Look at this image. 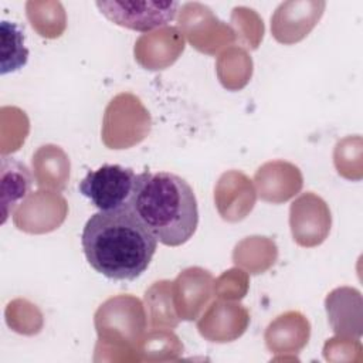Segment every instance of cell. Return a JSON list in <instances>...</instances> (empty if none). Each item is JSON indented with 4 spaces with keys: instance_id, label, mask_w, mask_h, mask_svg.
Returning <instances> with one entry per match:
<instances>
[{
    "instance_id": "4",
    "label": "cell",
    "mask_w": 363,
    "mask_h": 363,
    "mask_svg": "<svg viewBox=\"0 0 363 363\" xmlns=\"http://www.w3.org/2000/svg\"><path fill=\"white\" fill-rule=\"evenodd\" d=\"M99 11L112 23L146 33L159 27H163L174 20L179 3L177 1H96Z\"/></svg>"
},
{
    "instance_id": "6",
    "label": "cell",
    "mask_w": 363,
    "mask_h": 363,
    "mask_svg": "<svg viewBox=\"0 0 363 363\" xmlns=\"http://www.w3.org/2000/svg\"><path fill=\"white\" fill-rule=\"evenodd\" d=\"M1 68L0 74L6 75L23 68L28 60V50L24 45V34L18 24L1 20Z\"/></svg>"
},
{
    "instance_id": "3",
    "label": "cell",
    "mask_w": 363,
    "mask_h": 363,
    "mask_svg": "<svg viewBox=\"0 0 363 363\" xmlns=\"http://www.w3.org/2000/svg\"><path fill=\"white\" fill-rule=\"evenodd\" d=\"M135 180L136 173L130 167L104 164L96 170H89L79 182L78 190L99 211L118 210L129 206Z\"/></svg>"
},
{
    "instance_id": "1",
    "label": "cell",
    "mask_w": 363,
    "mask_h": 363,
    "mask_svg": "<svg viewBox=\"0 0 363 363\" xmlns=\"http://www.w3.org/2000/svg\"><path fill=\"white\" fill-rule=\"evenodd\" d=\"M81 245L98 274L113 281H133L150 265L157 240L126 206L92 214L82 228Z\"/></svg>"
},
{
    "instance_id": "2",
    "label": "cell",
    "mask_w": 363,
    "mask_h": 363,
    "mask_svg": "<svg viewBox=\"0 0 363 363\" xmlns=\"http://www.w3.org/2000/svg\"><path fill=\"white\" fill-rule=\"evenodd\" d=\"M129 207L157 242L179 247L199 225V207L191 186L170 172L136 174Z\"/></svg>"
},
{
    "instance_id": "5",
    "label": "cell",
    "mask_w": 363,
    "mask_h": 363,
    "mask_svg": "<svg viewBox=\"0 0 363 363\" xmlns=\"http://www.w3.org/2000/svg\"><path fill=\"white\" fill-rule=\"evenodd\" d=\"M1 176V223L4 224L14 207L23 201L31 190L33 177L28 167L20 160L3 156L0 163Z\"/></svg>"
}]
</instances>
